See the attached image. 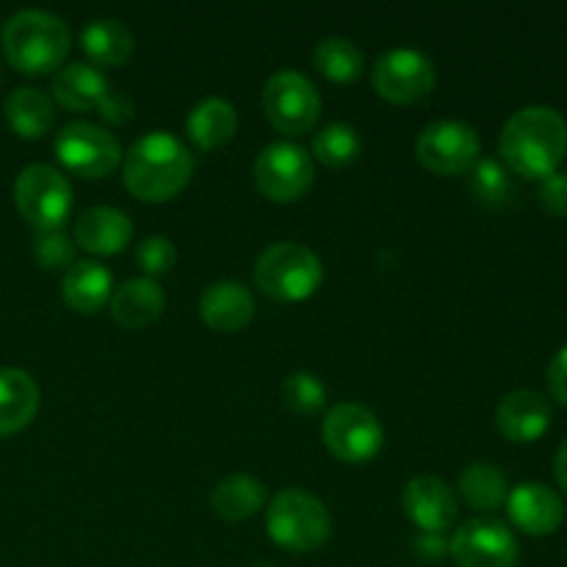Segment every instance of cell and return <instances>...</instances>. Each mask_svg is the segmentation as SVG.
I'll list each match as a JSON object with an SVG mask.
<instances>
[{"label":"cell","instance_id":"cell-2","mask_svg":"<svg viewBox=\"0 0 567 567\" xmlns=\"http://www.w3.org/2000/svg\"><path fill=\"white\" fill-rule=\"evenodd\" d=\"M194 158L186 144L166 131L147 133L127 150L122 181L142 203H166L188 186Z\"/></svg>","mask_w":567,"mask_h":567},{"label":"cell","instance_id":"cell-4","mask_svg":"<svg viewBox=\"0 0 567 567\" xmlns=\"http://www.w3.org/2000/svg\"><path fill=\"white\" fill-rule=\"evenodd\" d=\"M321 280L319 255L297 241L271 244L255 264V286L277 302H305L319 291Z\"/></svg>","mask_w":567,"mask_h":567},{"label":"cell","instance_id":"cell-24","mask_svg":"<svg viewBox=\"0 0 567 567\" xmlns=\"http://www.w3.org/2000/svg\"><path fill=\"white\" fill-rule=\"evenodd\" d=\"M6 122L22 138H42L53 127L55 111L44 92L33 86H20L6 97Z\"/></svg>","mask_w":567,"mask_h":567},{"label":"cell","instance_id":"cell-3","mask_svg":"<svg viewBox=\"0 0 567 567\" xmlns=\"http://www.w3.org/2000/svg\"><path fill=\"white\" fill-rule=\"evenodd\" d=\"M0 44L14 70L25 75H48L70 53V28L55 14L39 9L17 11L0 31Z\"/></svg>","mask_w":567,"mask_h":567},{"label":"cell","instance_id":"cell-15","mask_svg":"<svg viewBox=\"0 0 567 567\" xmlns=\"http://www.w3.org/2000/svg\"><path fill=\"white\" fill-rule=\"evenodd\" d=\"M402 504L408 518L421 532L443 535L457 520V496H454V491L446 482L432 474L410 480L408 487H404Z\"/></svg>","mask_w":567,"mask_h":567},{"label":"cell","instance_id":"cell-30","mask_svg":"<svg viewBox=\"0 0 567 567\" xmlns=\"http://www.w3.org/2000/svg\"><path fill=\"white\" fill-rule=\"evenodd\" d=\"M471 192L482 205L504 208L515 199V186L509 169H504L496 158H482L471 166Z\"/></svg>","mask_w":567,"mask_h":567},{"label":"cell","instance_id":"cell-36","mask_svg":"<svg viewBox=\"0 0 567 567\" xmlns=\"http://www.w3.org/2000/svg\"><path fill=\"white\" fill-rule=\"evenodd\" d=\"M548 391L567 408V343L554 354L551 365H548Z\"/></svg>","mask_w":567,"mask_h":567},{"label":"cell","instance_id":"cell-19","mask_svg":"<svg viewBox=\"0 0 567 567\" xmlns=\"http://www.w3.org/2000/svg\"><path fill=\"white\" fill-rule=\"evenodd\" d=\"M39 410V385L22 369H0V437L17 435Z\"/></svg>","mask_w":567,"mask_h":567},{"label":"cell","instance_id":"cell-21","mask_svg":"<svg viewBox=\"0 0 567 567\" xmlns=\"http://www.w3.org/2000/svg\"><path fill=\"white\" fill-rule=\"evenodd\" d=\"M61 293L78 313H97L111 302V271L94 260L72 264L61 280Z\"/></svg>","mask_w":567,"mask_h":567},{"label":"cell","instance_id":"cell-31","mask_svg":"<svg viewBox=\"0 0 567 567\" xmlns=\"http://www.w3.org/2000/svg\"><path fill=\"white\" fill-rule=\"evenodd\" d=\"M282 402L293 410V413L313 415L324 408L327 402V388L321 385L319 377L299 371L282 382Z\"/></svg>","mask_w":567,"mask_h":567},{"label":"cell","instance_id":"cell-28","mask_svg":"<svg viewBox=\"0 0 567 567\" xmlns=\"http://www.w3.org/2000/svg\"><path fill=\"white\" fill-rule=\"evenodd\" d=\"M316 70L332 83H354L365 70V59L354 42L343 37H327L316 44Z\"/></svg>","mask_w":567,"mask_h":567},{"label":"cell","instance_id":"cell-20","mask_svg":"<svg viewBox=\"0 0 567 567\" xmlns=\"http://www.w3.org/2000/svg\"><path fill=\"white\" fill-rule=\"evenodd\" d=\"M164 310V291L150 277L125 282L111 293V316L125 330H144L153 324Z\"/></svg>","mask_w":567,"mask_h":567},{"label":"cell","instance_id":"cell-13","mask_svg":"<svg viewBox=\"0 0 567 567\" xmlns=\"http://www.w3.org/2000/svg\"><path fill=\"white\" fill-rule=\"evenodd\" d=\"M449 554L457 567H515L520 548L507 524L474 518L454 532L449 540Z\"/></svg>","mask_w":567,"mask_h":567},{"label":"cell","instance_id":"cell-5","mask_svg":"<svg viewBox=\"0 0 567 567\" xmlns=\"http://www.w3.org/2000/svg\"><path fill=\"white\" fill-rule=\"evenodd\" d=\"M266 529L280 548L293 554H308L330 540V513L310 493L282 491L271 498L266 509Z\"/></svg>","mask_w":567,"mask_h":567},{"label":"cell","instance_id":"cell-6","mask_svg":"<svg viewBox=\"0 0 567 567\" xmlns=\"http://www.w3.org/2000/svg\"><path fill=\"white\" fill-rule=\"evenodd\" d=\"M14 203L37 230H61L72 208V186L55 166L31 164L17 177Z\"/></svg>","mask_w":567,"mask_h":567},{"label":"cell","instance_id":"cell-11","mask_svg":"<svg viewBox=\"0 0 567 567\" xmlns=\"http://www.w3.org/2000/svg\"><path fill=\"white\" fill-rule=\"evenodd\" d=\"M371 81L380 97L393 105L421 103L435 89V66L424 53L413 48L388 50L377 59Z\"/></svg>","mask_w":567,"mask_h":567},{"label":"cell","instance_id":"cell-7","mask_svg":"<svg viewBox=\"0 0 567 567\" xmlns=\"http://www.w3.org/2000/svg\"><path fill=\"white\" fill-rule=\"evenodd\" d=\"M264 114L286 136H302L321 116V97L313 83L297 70H280L264 86Z\"/></svg>","mask_w":567,"mask_h":567},{"label":"cell","instance_id":"cell-35","mask_svg":"<svg viewBox=\"0 0 567 567\" xmlns=\"http://www.w3.org/2000/svg\"><path fill=\"white\" fill-rule=\"evenodd\" d=\"M97 114L103 116L105 122H111V125H125V122L133 120V100L127 97V94L111 89L109 97L100 103Z\"/></svg>","mask_w":567,"mask_h":567},{"label":"cell","instance_id":"cell-9","mask_svg":"<svg viewBox=\"0 0 567 567\" xmlns=\"http://www.w3.org/2000/svg\"><path fill=\"white\" fill-rule=\"evenodd\" d=\"M53 150L61 166L75 172L78 177H86V181L109 177L122 161L120 142L109 131L89 125V122H72V125L61 127Z\"/></svg>","mask_w":567,"mask_h":567},{"label":"cell","instance_id":"cell-23","mask_svg":"<svg viewBox=\"0 0 567 567\" xmlns=\"http://www.w3.org/2000/svg\"><path fill=\"white\" fill-rule=\"evenodd\" d=\"M238 127V114L227 100L221 97H208L199 105H194V111L186 120V133L197 147L203 150H219L236 136Z\"/></svg>","mask_w":567,"mask_h":567},{"label":"cell","instance_id":"cell-18","mask_svg":"<svg viewBox=\"0 0 567 567\" xmlns=\"http://www.w3.org/2000/svg\"><path fill=\"white\" fill-rule=\"evenodd\" d=\"M199 316L216 332H238L252 321L255 299L247 286L233 280L214 282L199 299Z\"/></svg>","mask_w":567,"mask_h":567},{"label":"cell","instance_id":"cell-8","mask_svg":"<svg viewBox=\"0 0 567 567\" xmlns=\"http://www.w3.org/2000/svg\"><path fill=\"white\" fill-rule=\"evenodd\" d=\"M321 441L327 452L349 465H363L380 454L385 443L380 421L363 404H338L327 413L321 426Z\"/></svg>","mask_w":567,"mask_h":567},{"label":"cell","instance_id":"cell-12","mask_svg":"<svg viewBox=\"0 0 567 567\" xmlns=\"http://www.w3.org/2000/svg\"><path fill=\"white\" fill-rule=\"evenodd\" d=\"M480 133L460 120L432 122L415 142V155L435 175H463L480 161Z\"/></svg>","mask_w":567,"mask_h":567},{"label":"cell","instance_id":"cell-27","mask_svg":"<svg viewBox=\"0 0 567 567\" xmlns=\"http://www.w3.org/2000/svg\"><path fill=\"white\" fill-rule=\"evenodd\" d=\"M460 496L474 507L476 513H493L507 504L509 485L507 476L491 463H471L460 476Z\"/></svg>","mask_w":567,"mask_h":567},{"label":"cell","instance_id":"cell-26","mask_svg":"<svg viewBox=\"0 0 567 567\" xmlns=\"http://www.w3.org/2000/svg\"><path fill=\"white\" fill-rule=\"evenodd\" d=\"M81 48L94 64L120 66L133 53V33L120 20H92L81 31Z\"/></svg>","mask_w":567,"mask_h":567},{"label":"cell","instance_id":"cell-32","mask_svg":"<svg viewBox=\"0 0 567 567\" xmlns=\"http://www.w3.org/2000/svg\"><path fill=\"white\" fill-rule=\"evenodd\" d=\"M33 252L44 269H70L75 264V244L64 230H39L33 238Z\"/></svg>","mask_w":567,"mask_h":567},{"label":"cell","instance_id":"cell-34","mask_svg":"<svg viewBox=\"0 0 567 567\" xmlns=\"http://www.w3.org/2000/svg\"><path fill=\"white\" fill-rule=\"evenodd\" d=\"M540 205L551 216H567V172H554L540 181Z\"/></svg>","mask_w":567,"mask_h":567},{"label":"cell","instance_id":"cell-25","mask_svg":"<svg viewBox=\"0 0 567 567\" xmlns=\"http://www.w3.org/2000/svg\"><path fill=\"white\" fill-rule=\"evenodd\" d=\"M266 487L249 474H230L210 493V507L225 520H247L264 507Z\"/></svg>","mask_w":567,"mask_h":567},{"label":"cell","instance_id":"cell-10","mask_svg":"<svg viewBox=\"0 0 567 567\" xmlns=\"http://www.w3.org/2000/svg\"><path fill=\"white\" fill-rule=\"evenodd\" d=\"M313 158L299 144L275 142L255 161V186L271 203H293L313 186Z\"/></svg>","mask_w":567,"mask_h":567},{"label":"cell","instance_id":"cell-38","mask_svg":"<svg viewBox=\"0 0 567 567\" xmlns=\"http://www.w3.org/2000/svg\"><path fill=\"white\" fill-rule=\"evenodd\" d=\"M554 476H557V485L567 493V441L559 446L557 457H554Z\"/></svg>","mask_w":567,"mask_h":567},{"label":"cell","instance_id":"cell-1","mask_svg":"<svg viewBox=\"0 0 567 567\" xmlns=\"http://www.w3.org/2000/svg\"><path fill=\"white\" fill-rule=\"evenodd\" d=\"M498 150L509 172L526 181H546L567 155V122L551 105H526L504 125Z\"/></svg>","mask_w":567,"mask_h":567},{"label":"cell","instance_id":"cell-22","mask_svg":"<svg viewBox=\"0 0 567 567\" xmlns=\"http://www.w3.org/2000/svg\"><path fill=\"white\" fill-rule=\"evenodd\" d=\"M111 83L89 64H70L53 78V97L66 111H97L109 97Z\"/></svg>","mask_w":567,"mask_h":567},{"label":"cell","instance_id":"cell-17","mask_svg":"<svg viewBox=\"0 0 567 567\" xmlns=\"http://www.w3.org/2000/svg\"><path fill=\"white\" fill-rule=\"evenodd\" d=\"M133 225L131 216L120 208L94 205L83 210L75 221V244L94 255H116L131 244Z\"/></svg>","mask_w":567,"mask_h":567},{"label":"cell","instance_id":"cell-16","mask_svg":"<svg viewBox=\"0 0 567 567\" xmlns=\"http://www.w3.org/2000/svg\"><path fill=\"white\" fill-rule=\"evenodd\" d=\"M554 413L546 396L535 391H513L498 402L496 426L509 443H535L551 426Z\"/></svg>","mask_w":567,"mask_h":567},{"label":"cell","instance_id":"cell-33","mask_svg":"<svg viewBox=\"0 0 567 567\" xmlns=\"http://www.w3.org/2000/svg\"><path fill=\"white\" fill-rule=\"evenodd\" d=\"M175 244L169 241V238L164 236H150L144 238L142 244H138L136 249V260L138 266H142L144 271L150 275V280L158 275H166V271H172V266H175Z\"/></svg>","mask_w":567,"mask_h":567},{"label":"cell","instance_id":"cell-14","mask_svg":"<svg viewBox=\"0 0 567 567\" xmlns=\"http://www.w3.org/2000/svg\"><path fill=\"white\" fill-rule=\"evenodd\" d=\"M509 520L529 537H548L563 526L565 504L554 487L524 482L507 496Z\"/></svg>","mask_w":567,"mask_h":567},{"label":"cell","instance_id":"cell-37","mask_svg":"<svg viewBox=\"0 0 567 567\" xmlns=\"http://www.w3.org/2000/svg\"><path fill=\"white\" fill-rule=\"evenodd\" d=\"M415 554L426 563H441L449 554V543L443 540V535H435V532H421L415 537Z\"/></svg>","mask_w":567,"mask_h":567},{"label":"cell","instance_id":"cell-40","mask_svg":"<svg viewBox=\"0 0 567 567\" xmlns=\"http://www.w3.org/2000/svg\"><path fill=\"white\" fill-rule=\"evenodd\" d=\"M0 78H3V72H0Z\"/></svg>","mask_w":567,"mask_h":567},{"label":"cell","instance_id":"cell-29","mask_svg":"<svg viewBox=\"0 0 567 567\" xmlns=\"http://www.w3.org/2000/svg\"><path fill=\"white\" fill-rule=\"evenodd\" d=\"M360 147L363 144H360L358 131L352 125H343V122H332L313 136V155L332 169L352 164L360 155Z\"/></svg>","mask_w":567,"mask_h":567},{"label":"cell","instance_id":"cell-39","mask_svg":"<svg viewBox=\"0 0 567 567\" xmlns=\"http://www.w3.org/2000/svg\"><path fill=\"white\" fill-rule=\"evenodd\" d=\"M255 567H275V565H255Z\"/></svg>","mask_w":567,"mask_h":567}]
</instances>
